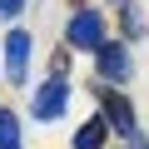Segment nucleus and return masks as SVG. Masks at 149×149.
<instances>
[{
    "mask_svg": "<svg viewBox=\"0 0 149 149\" xmlns=\"http://www.w3.org/2000/svg\"><path fill=\"white\" fill-rule=\"evenodd\" d=\"M70 45L74 50H100L104 45V15L100 10H80L70 20Z\"/></svg>",
    "mask_w": 149,
    "mask_h": 149,
    "instance_id": "1",
    "label": "nucleus"
},
{
    "mask_svg": "<svg viewBox=\"0 0 149 149\" xmlns=\"http://www.w3.org/2000/svg\"><path fill=\"white\" fill-rule=\"evenodd\" d=\"M30 35L25 30H10V40H5V74H10V85H25L30 80Z\"/></svg>",
    "mask_w": 149,
    "mask_h": 149,
    "instance_id": "2",
    "label": "nucleus"
},
{
    "mask_svg": "<svg viewBox=\"0 0 149 149\" xmlns=\"http://www.w3.org/2000/svg\"><path fill=\"white\" fill-rule=\"evenodd\" d=\"M65 104H70L65 80H45V85L35 90V100H30V114H35V119H60V114H65Z\"/></svg>",
    "mask_w": 149,
    "mask_h": 149,
    "instance_id": "3",
    "label": "nucleus"
},
{
    "mask_svg": "<svg viewBox=\"0 0 149 149\" xmlns=\"http://www.w3.org/2000/svg\"><path fill=\"white\" fill-rule=\"evenodd\" d=\"M100 74L114 80V85L129 80V55H124V45H100Z\"/></svg>",
    "mask_w": 149,
    "mask_h": 149,
    "instance_id": "4",
    "label": "nucleus"
},
{
    "mask_svg": "<svg viewBox=\"0 0 149 149\" xmlns=\"http://www.w3.org/2000/svg\"><path fill=\"white\" fill-rule=\"evenodd\" d=\"M100 104H104V114H109V124H114V134H134V109L124 104V95H114V90H104V95H100Z\"/></svg>",
    "mask_w": 149,
    "mask_h": 149,
    "instance_id": "5",
    "label": "nucleus"
},
{
    "mask_svg": "<svg viewBox=\"0 0 149 149\" xmlns=\"http://www.w3.org/2000/svg\"><path fill=\"white\" fill-rule=\"evenodd\" d=\"M104 119H90V124H80V134H74V149H104Z\"/></svg>",
    "mask_w": 149,
    "mask_h": 149,
    "instance_id": "6",
    "label": "nucleus"
},
{
    "mask_svg": "<svg viewBox=\"0 0 149 149\" xmlns=\"http://www.w3.org/2000/svg\"><path fill=\"white\" fill-rule=\"evenodd\" d=\"M0 149H20V124L10 109H0Z\"/></svg>",
    "mask_w": 149,
    "mask_h": 149,
    "instance_id": "7",
    "label": "nucleus"
},
{
    "mask_svg": "<svg viewBox=\"0 0 149 149\" xmlns=\"http://www.w3.org/2000/svg\"><path fill=\"white\" fill-rule=\"evenodd\" d=\"M124 30H129V35H139V30H144V20H139L134 10H124Z\"/></svg>",
    "mask_w": 149,
    "mask_h": 149,
    "instance_id": "8",
    "label": "nucleus"
},
{
    "mask_svg": "<svg viewBox=\"0 0 149 149\" xmlns=\"http://www.w3.org/2000/svg\"><path fill=\"white\" fill-rule=\"evenodd\" d=\"M0 15H5V20H10V15H20V0H0Z\"/></svg>",
    "mask_w": 149,
    "mask_h": 149,
    "instance_id": "9",
    "label": "nucleus"
}]
</instances>
